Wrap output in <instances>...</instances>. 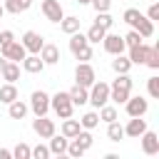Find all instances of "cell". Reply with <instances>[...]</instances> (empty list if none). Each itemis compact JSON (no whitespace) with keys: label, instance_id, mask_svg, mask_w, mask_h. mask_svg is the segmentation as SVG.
I'll list each match as a JSON object with an SVG mask.
<instances>
[{"label":"cell","instance_id":"cell-32","mask_svg":"<svg viewBox=\"0 0 159 159\" xmlns=\"http://www.w3.org/2000/svg\"><path fill=\"white\" fill-rule=\"evenodd\" d=\"M104 35H107V30H104V27H99L97 22L87 30V40H89V45H92V42H102V37H104Z\"/></svg>","mask_w":159,"mask_h":159},{"label":"cell","instance_id":"cell-24","mask_svg":"<svg viewBox=\"0 0 159 159\" xmlns=\"http://www.w3.org/2000/svg\"><path fill=\"white\" fill-rule=\"evenodd\" d=\"M112 70H114L117 75H129V70H132L129 57H124V55H114V60H112Z\"/></svg>","mask_w":159,"mask_h":159},{"label":"cell","instance_id":"cell-26","mask_svg":"<svg viewBox=\"0 0 159 159\" xmlns=\"http://www.w3.org/2000/svg\"><path fill=\"white\" fill-rule=\"evenodd\" d=\"M80 129H82V127H80V119H72V117L62 119V134H65L67 139H72V137H75Z\"/></svg>","mask_w":159,"mask_h":159},{"label":"cell","instance_id":"cell-37","mask_svg":"<svg viewBox=\"0 0 159 159\" xmlns=\"http://www.w3.org/2000/svg\"><path fill=\"white\" fill-rule=\"evenodd\" d=\"M147 92H149V97H159V77L147 80Z\"/></svg>","mask_w":159,"mask_h":159},{"label":"cell","instance_id":"cell-28","mask_svg":"<svg viewBox=\"0 0 159 159\" xmlns=\"http://www.w3.org/2000/svg\"><path fill=\"white\" fill-rule=\"evenodd\" d=\"M107 137H109V142H119V139H124V127L114 119V122H109L107 124Z\"/></svg>","mask_w":159,"mask_h":159},{"label":"cell","instance_id":"cell-11","mask_svg":"<svg viewBox=\"0 0 159 159\" xmlns=\"http://www.w3.org/2000/svg\"><path fill=\"white\" fill-rule=\"evenodd\" d=\"M40 7H42V12H45V17H47L50 22H60V20L65 17V10H62L60 0H42Z\"/></svg>","mask_w":159,"mask_h":159},{"label":"cell","instance_id":"cell-34","mask_svg":"<svg viewBox=\"0 0 159 159\" xmlns=\"http://www.w3.org/2000/svg\"><path fill=\"white\" fill-rule=\"evenodd\" d=\"M144 65H149L152 70H159V45H152L149 47V55H147V62Z\"/></svg>","mask_w":159,"mask_h":159},{"label":"cell","instance_id":"cell-19","mask_svg":"<svg viewBox=\"0 0 159 159\" xmlns=\"http://www.w3.org/2000/svg\"><path fill=\"white\" fill-rule=\"evenodd\" d=\"M70 99H72V104L77 107H82V104H87V99H89V89L87 87H82V84H75L72 89H70Z\"/></svg>","mask_w":159,"mask_h":159},{"label":"cell","instance_id":"cell-9","mask_svg":"<svg viewBox=\"0 0 159 159\" xmlns=\"http://www.w3.org/2000/svg\"><path fill=\"white\" fill-rule=\"evenodd\" d=\"M32 132H35L40 139H50V137L55 134V122L47 119L45 114H42V117H35V119H32Z\"/></svg>","mask_w":159,"mask_h":159},{"label":"cell","instance_id":"cell-17","mask_svg":"<svg viewBox=\"0 0 159 159\" xmlns=\"http://www.w3.org/2000/svg\"><path fill=\"white\" fill-rule=\"evenodd\" d=\"M37 55L42 57V62H45V65H57V62H60V47H57V45L45 42V45H42V50H40Z\"/></svg>","mask_w":159,"mask_h":159},{"label":"cell","instance_id":"cell-13","mask_svg":"<svg viewBox=\"0 0 159 159\" xmlns=\"http://www.w3.org/2000/svg\"><path fill=\"white\" fill-rule=\"evenodd\" d=\"M139 139H142V152H144L147 157L159 154V134H157V132H149V129H147Z\"/></svg>","mask_w":159,"mask_h":159},{"label":"cell","instance_id":"cell-16","mask_svg":"<svg viewBox=\"0 0 159 159\" xmlns=\"http://www.w3.org/2000/svg\"><path fill=\"white\" fill-rule=\"evenodd\" d=\"M149 47L152 45H144V42H137L129 47V62L132 65H144L147 62V55H149Z\"/></svg>","mask_w":159,"mask_h":159},{"label":"cell","instance_id":"cell-5","mask_svg":"<svg viewBox=\"0 0 159 159\" xmlns=\"http://www.w3.org/2000/svg\"><path fill=\"white\" fill-rule=\"evenodd\" d=\"M30 109L35 112V117H42L50 112V94L42 92V89H35L32 97H30Z\"/></svg>","mask_w":159,"mask_h":159},{"label":"cell","instance_id":"cell-4","mask_svg":"<svg viewBox=\"0 0 159 159\" xmlns=\"http://www.w3.org/2000/svg\"><path fill=\"white\" fill-rule=\"evenodd\" d=\"M87 102H89L92 107H97V109H99L102 104H107V102H109V84L102 82V80H99V82L94 80V84L89 87V99H87Z\"/></svg>","mask_w":159,"mask_h":159},{"label":"cell","instance_id":"cell-39","mask_svg":"<svg viewBox=\"0 0 159 159\" xmlns=\"http://www.w3.org/2000/svg\"><path fill=\"white\" fill-rule=\"evenodd\" d=\"M97 12H109V7H112V0H92L89 2Z\"/></svg>","mask_w":159,"mask_h":159},{"label":"cell","instance_id":"cell-7","mask_svg":"<svg viewBox=\"0 0 159 159\" xmlns=\"http://www.w3.org/2000/svg\"><path fill=\"white\" fill-rule=\"evenodd\" d=\"M102 45H104V52H109V55H124V50H127L124 37L122 35H112V32H107L102 37Z\"/></svg>","mask_w":159,"mask_h":159},{"label":"cell","instance_id":"cell-23","mask_svg":"<svg viewBox=\"0 0 159 159\" xmlns=\"http://www.w3.org/2000/svg\"><path fill=\"white\" fill-rule=\"evenodd\" d=\"M30 5H32V0H5V12H12V15H20V12H25V10H30Z\"/></svg>","mask_w":159,"mask_h":159},{"label":"cell","instance_id":"cell-45","mask_svg":"<svg viewBox=\"0 0 159 159\" xmlns=\"http://www.w3.org/2000/svg\"><path fill=\"white\" fill-rule=\"evenodd\" d=\"M75 2H77V5H89L92 0H75Z\"/></svg>","mask_w":159,"mask_h":159},{"label":"cell","instance_id":"cell-14","mask_svg":"<svg viewBox=\"0 0 159 159\" xmlns=\"http://www.w3.org/2000/svg\"><path fill=\"white\" fill-rule=\"evenodd\" d=\"M129 27H132V30H137V32L142 35V40H147V37H152V35H154V22H152L147 15H142V12H139V17H137Z\"/></svg>","mask_w":159,"mask_h":159},{"label":"cell","instance_id":"cell-18","mask_svg":"<svg viewBox=\"0 0 159 159\" xmlns=\"http://www.w3.org/2000/svg\"><path fill=\"white\" fill-rule=\"evenodd\" d=\"M22 70L30 72V75H37V72L45 70V62H42L40 55H25V60H22Z\"/></svg>","mask_w":159,"mask_h":159},{"label":"cell","instance_id":"cell-27","mask_svg":"<svg viewBox=\"0 0 159 159\" xmlns=\"http://www.w3.org/2000/svg\"><path fill=\"white\" fill-rule=\"evenodd\" d=\"M60 27H62V32L72 35V32H77V30H80V17L67 15V17H62V20H60Z\"/></svg>","mask_w":159,"mask_h":159},{"label":"cell","instance_id":"cell-29","mask_svg":"<svg viewBox=\"0 0 159 159\" xmlns=\"http://www.w3.org/2000/svg\"><path fill=\"white\" fill-rule=\"evenodd\" d=\"M72 139H75V142H77V144H80V147H82L84 152H87V149H89V147L94 144V139H92V134H89V129H80V132H77V134H75Z\"/></svg>","mask_w":159,"mask_h":159},{"label":"cell","instance_id":"cell-10","mask_svg":"<svg viewBox=\"0 0 159 159\" xmlns=\"http://www.w3.org/2000/svg\"><path fill=\"white\" fill-rule=\"evenodd\" d=\"M0 55L5 57V60H10V62H22L25 60V55H27V50L22 47V42H10V45H5V47H0Z\"/></svg>","mask_w":159,"mask_h":159},{"label":"cell","instance_id":"cell-36","mask_svg":"<svg viewBox=\"0 0 159 159\" xmlns=\"http://www.w3.org/2000/svg\"><path fill=\"white\" fill-rule=\"evenodd\" d=\"M47 157H52L50 154V147H45V144L32 147V159H47Z\"/></svg>","mask_w":159,"mask_h":159},{"label":"cell","instance_id":"cell-38","mask_svg":"<svg viewBox=\"0 0 159 159\" xmlns=\"http://www.w3.org/2000/svg\"><path fill=\"white\" fill-rule=\"evenodd\" d=\"M137 42H142V35H139L137 30H129V32L124 35V45L132 47V45H137Z\"/></svg>","mask_w":159,"mask_h":159},{"label":"cell","instance_id":"cell-46","mask_svg":"<svg viewBox=\"0 0 159 159\" xmlns=\"http://www.w3.org/2000/svg\"><path fill=\"white\" fill-rule=\"evenodd\" d=\"M2 15H5V7H2V5H0V17H2Z\"/></svg>","mask_w":159,"mask_h":159},{"label":"cell","instance_id":"cell-8","mask_svg":"<svg viewBox=\"0 0 159 159\" xmlns=\"http://www.w3.org/2000/svg\"><path fill=\"white\" fill-rule=\"evenodd\" d=\"M124 107H127V114H129V117H144L147 109H149V102H147L144 97H139V94H137V97L129 94L127 102H124Z\"/></svg>","mask_w":159,"mask_h":159},{"label":"cell","instance_id":"cell-44","mask_svg":"<svg viewBox=\"0 0 159 159\" xmlns=\"http://www.w3.org/2000/svg\"><path fill=\"white\" fill-rule=\"evenodd\" d=\"M5 62H7V60H5L2 55H0V72H2V67H5Z\"/></svg>","mask_w":159,"mask_h":159},{"label":"cell","instance_id":"cell-15","mask_svg":"<svg viewBox=\"0 0 159 159\" xmlns=\"http://www.w3.org/2000/svg\"><path fill=\"white\" fill-rule=\"evenodd\" d=\"M144 132H147V119L142 117H132L129 124L124 127V137H132V139H139Z\"/></svg>","mask_w":159,"mask_h":159},{"label":"cell","instance_id":"cell-22","mask_svg":"<svg viewBox=\"0 0 159 159\" xmlns=\"http://www.w3.org/2000/svg\"><path fill=\"white\" fill-rule=\"evenodd\" d=\"M20 94H17V87H15V82H5V84H0V102H5V104H10V102H15Z\"/></svg>","mask_w":159,"mask_h":159},{"label":"cell","instance_id":"cell-31","mask_svg":"<svg viewBox=\"0 0 159 159\" xmlns=\"http://www.w3.org/2000/svg\"><path fill=\"white\" fill-rule=\"evenodd\" d=\"M12 159H32V147H27L25 142L15 144V149H12Z\"/></svg>","mask_w":159,"mask_h":159},{"label":"cell","instance_id":"cell-43","mask_svg":"<svg viewBox=\"0 0 159 159\" xmlns=\"http://www.w3.org/2000/svg\"><path fill=\"white\" fill-rule=\"evenodd\" d=\"M0 159H12V149H0Z\"/></svg>","mask_w":159,"mask_h":159},{"label":"cell","instance_id":"cell-6","mask_svg":"<svg viewBox=\"0 0 159 159\" xmlns=\"http://www.w3.org/2000/svg\"><path fill=\"white\" fill-rule=\"evenodd\" d=\"M75 80H77V84H82V87H92L94 84V80H97V75H94V67L89 65V62H80L77 65V70H75Z\"/></svg>","mask_w":159,"mask_h":159},{"label":"cell","instance_id":"cell-21","mask_svg":"<svg viewBox=\"0 0 159 159\" xmlns=\"http://www.w3.org/2000/svg\"><path fill=\"white\" fill-rule=\"evenodd\" d=\"M0 77H2L5 82H17V80H20V65L7 60L5 67H2V72H0Z\"/></svg>","mask_w":159,"mask_h":159},{"label":"cell","instance_id":"cell-35","mask_svg":"<svg viewBox=\"0 0 159 159\" xmlns=\"http://www.w3.org/2000/svg\"><path fill=\"white\" fill-rule=\"evenodd\" d=\"M99 27H104V30H109L112 25H114V17L109 15V12H97V20H94Z\"/></svg>","mask_w":159,"mask_h":159},{"label":"cell","instance_id":"cell-1","mask_svg":"<svg viewBox=\"0 0 159 159\" xmlns=\"http://www.w3.org/2000/svg\"><path fill=\"white\" fill-rule=\"evenodd\" d=\"M70 52H72L80 62L92 60V45H89V40H87V35H82L80 30L72 32V35H70Z\"/></svg>","mask_w":159,"mask_h":159},{"label":"cell","instance_id":"cell-41","mask_svg":"<svg viewBox=\"0 0 159 159\" xmlns=\"http://www.w3.org/2000/svg\"><path fill=\"white\" fill-rule=\"evenodd\" d=\"M147 17L154 22V20H159V2H152L149 5V10H147Z\"/></svg>","mask_w":159,"mask_h":159},{"label":"cell","instance_id":"cell-30","mask_svg":"<svg viewBox=\"0 0 159 159\" xmlns=\"http://www.w3.org/2000/svg\"><path fill=\"white\" fill-rule=\"evenodd\" d=\"M99 124V112H87V114H82V119H80V127L82 129H94Z\"/></svg>","mask_w":159,"mask_h":159},{"label":"cell","instance_id":"cell-2","mask_svg":"<svg viewBox=\"0 0 159 159\" xmlns=\"http://www.w3.org/2000/svg\"><path fill=\"white\" fill-rule=\"evenodd\" d=\"M129 94H132V77L129 75H117V80L109 84V99L117 102V104H124Z\"/></svg>","mask_w":159,"mask_h":159},{"label":"cell","instance_id":"cell-40","mask_svg":"<svg viewBox=\"0 0 159 159\" xmlns=\"http://www.w3.org/2000/svg\"><path fill=\"white\" fill-rule=\"evenodd\" d=\"M137 17H139V10H137V7H127V10H124V15H122V20H124L127 25H132Z\"/></svg>","mask_w":159,"mask_h":159},{"label":"cell","instance_id":"cell-33","mask_svg":"<svg viewBox=\"0 0 159 159\" xmlns=\"http://www.w3.org/2000/svg\"><path fill=\"white\" fill-rule=\"evenodd\" d=\"M114 119H117V109L109 107V104H102V107H99V122H107V124H109V122H114Z\"/></svg>","mask_w":159,"mask_h":159},{"label":"cell","instance_id":"cell-12","mask_svg":"<svg viewBox=\"0 0 159 159\" xmlns=\"http://www.w3.org/2000/svg\"><path fill=\"white\" fill-rule=\"evenodd\" d=\"M42 45H45V40H42V35H40V32L27 30V32L22 35V47H25L30 55H37V52L42 50Z\"/></svg>","mask_w":159,"mask_h":159},{"label":"cell","instance_id":"cell-42","mask_svg":"<svg viewBox=\"0 0 159 159\" xmlns=\"http://www.w3.org/2000/svg\"><path fill=\"white\" fill-rule=\"evenodd\" d=\"M12 40H15V35H12L10 30H2V32H0V47H5V45H10Z\"/></svg>","mask_w":159,"mask_h":159},{"label":"cell","instance_id":"cell-3","mask_svg":"<svg viewBox=\"0 0 159 159\" xmlns=\"http://www.w3.org/2000/svg\"><path fill=\"white\" fill-rule=\"evenodd\" d=\"M50 109H55V114H57L60 119L72 117L75 104H72V99H70V92H57V94H52V97H50Z\"/></svg>","mask_w":159,"mask_h":159},{"label":"cell","instance_id":"cell-20","mask_svg":"<svg viewBox=\"0 0 159 159\" xmlns=\"http://www.w3.org/2000/svg\"><path fill=\"white\" fill-rule=\"evenodd\" d=\"M67 142H70V139H67L65 134H60V137L52 134V137H50V154H55V157L65 154V152H67Z\"/></svg>","mask_w":159,"mask_h":159},{"label":"cell","instance_id":"cell-25","mask_svg":"<svg viewBox=\"0 0 159 159\" xmlns=\"http://www.w3.org/2000/svg\"><path fill=\"white\" fill-rule=\"evenodd\" d=\"M27 104L25 102H20V99H15V102H10L7 104V114H10V119H22L25 114H27Z\"/></svg>","mask_w":159,"mask_h":159}]
</instances>
